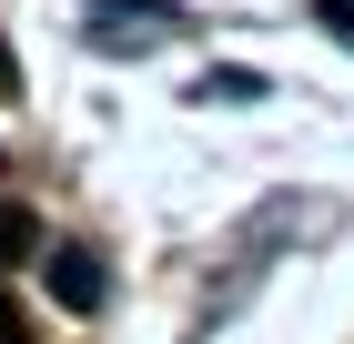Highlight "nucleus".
Segmentation results:
<instances>
[{
	"mask_svg": "<svg viewBox=\"0 0 354 344\" xmlns=\"http://www.w3.org/2000/svg\"><path fill=\"white\" fill-rule=\"evenodd\" d=\"M0 102H10V51H0Z\"/></svg>",
	"mask_w": 354,
	"mask_h": 344,
	"instance_id": "20e7f679",
	"label": "nucleus"
},
{
	"mask_svg": "<svg viewBox=\"0 0 354 344\" xmlns=\"http://www.w3.org/2000/svg\"><path fill=\"white\" fill-rule=\"evenodd\" d=\"M0 344H41V334H30V314H21V293H0Z\"/></svg>",
	"mask_w": 354,
	"mask_h": 344,
	"instance_id": "7ed1b4c3",
	"label": "nucleus"
},
{
	"mask_svg": "<svg viewBox=\"0 0 354 344\" xmlns=\"http://www.w3.org/2000/svg\"><path fill=\"white\" fill-rule=\"evenodd\" d=\"M21 253H41V223H30L21 192H0V264H21Z\"/></svg>",
	"mask_w": 354,
	"mask_h": 344,
	"instance_id": "f03ea898",
	"label": "nucleus"
},
{
	"mask_svg": "<svg viewBox=\"0 0 354 344\" xmlns=\"http://www.w3.org/2000/svg\"><path fill=\"white\" fill-rule=\"evenodd\" d=\"M51 293L71 304V314H91V304H102V253H82V243H61V253H51Z\"/></svg>",
	"mask_w": 354,
	"mask_h": 344,
	"instance_id": "f257e3e1",
	"label": "nucleus"
}]
</instances>
